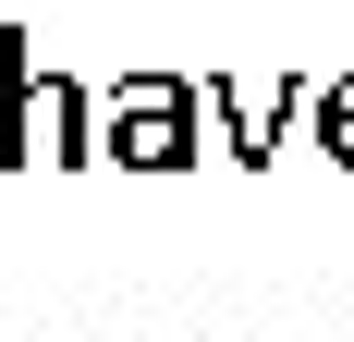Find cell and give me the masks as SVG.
Instances as JSON below:
<instances>
[{
    "instance_id": "obj_3",
    "label": "cell",
    "mask_w": 354,
    "mask_h": 342,
    "mask_svg": "<svg viewBox=\"0 0 354 342\" xmlns=\"http://www.w3.org/2000/svg\"><path fill=\"white\" fill-rule=\"evenodd\" d=\"M25 123H37V159L86 171V123H98V98H86L73 73H49V62H37V98H25Z\"/></svg>"
},
{
    "instance_id": "obj_1",
    "label": "cell",
    "mask_w": 354,
    "mask_h": 342,
    "mask_svg": "<svg viewBox=\"0 0 354 342\" xmlns=\"http://www.w3.org/2000/svg\"><path fill=\"white\" fill-rule=\"evenodd\" d=\"M86 159L110 171H196L208 159V123H196V73H122L86 123Z\"/></svg>"
},
{
    "instance_id": "obj_5",
    "label": "cell",
    "mask_w": 354,
    "mask_h": 342,
    "mask_svg": "<svg viewBox=\"0 0 354 342\" xmlns=\"http://www.w3.org/2000/svg\"><path fill=\"white\" fill-rule=\"evenodd\" d=\"M306 123H318L330 171H354V73H318V86H306Z\"/></svg>"
},
{
    "instance_id": "obj_4",
    "label": "cell",
    "mask_w": 354,
    "mask_h": 342,
    "mask_svg": "<svg viewBox=\"0 0 354 342\" xmlns=\"http://www.w3.org/2000/svg\"><path fill=\"white\" fill-rule=\"evenodd\" d=\"M25 98H37V37L0 25V171H37V123H25Z\"/></svg>"
},
{
    "instance_id": "obj_2",
    "label": "cell",
    "mask_w": 354,
    "mask_h": 342,
    "mask_svg": "<svg viewBox=\"0 0 354 342\" xmlns=\"http://www.w3.org/2000/svg\"><path fill=\"white\" fill-rule=\"evenodd\" d=\"M306 86H318V73H281L269 98H245L232 73H196V123H220V159H232V171H269V159H281V123L306 110Z\"/></svg>"
}]
</instances>
